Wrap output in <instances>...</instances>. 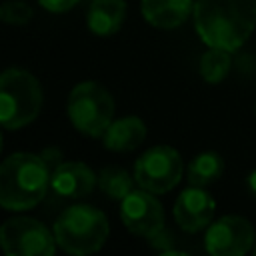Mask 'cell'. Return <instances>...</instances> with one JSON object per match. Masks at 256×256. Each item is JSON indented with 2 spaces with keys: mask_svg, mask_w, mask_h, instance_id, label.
I'll return each instance as SVG.
<instances>
[{
  "mask_svg": "<svg viewBox=\"0 0 256 256\" xmlns=\"http://www.w3.org/2000/svg\"><path fill=\"white\" fill-rule=\"evenodd\" d=\"M194 26L206 46L234 52L256 28V0H196Z\"/></svg>",
  "mask_w": 256,
  "mask_h": 256,
  "instance_id": "cell-1",
  "label": "cell"
},
{
  "mask_svg": "<svg viewBox=\"0 0 256 256\" xmlns=\"http://www.w3.org/2000/svg\"><path fill=\"white\" fill-rule=\"evenodd\" d=\"M50 176L52 170L42 154H10L0 166V206L10 212L34 208L44 200Z\"/></svg>",
  "mask_w": 256,
  "mask_h": 256,
  "instance_id": "cell-2",
  "label": "cell"
},
{
  "mask_svg": "<svg viewBox=\"0 0 256 256\" xmlns=\"http://www.w3.org/2000/svg\"><path fill=\"white\" fill-rule=\"evenodd\" d=\"M110 234L108 218L102 210L88 204L66 208L54 222L58 248L72 256H86L104 246Z\"/></svg>",
  "mask_w": 256,
  "mask_h": 256,
  "instance_id": "cell-3",
  "label": "cell"
},
{
  "mask_svg": "<svg viewBox=\"0 0 256 256\" xmlns=\"http://www.w3.org/2000/svg\"><path fill=\"white\" fill-rule=\"evenodd\" d=\"M42 108L38 78L24 68H8L0 76V122L6 130L30 124Z\"/></svg>",
  "mask_w": 256,
  "mask_h": 256,
  "instance_id": "cell-4",
  "label": "cell"
},
{
  "mask_svg": "<svg viewBox=\"0 0 256 256\" xmlns=\"http://www.w3.org/2000/svg\"><path fill=\"white\" fill-rule=\"evenodd\" d=\"M66 112L78 132L90 138H98L112 124L114 98L100 82L84 80L76 84L68 94Z\"/></svg>",
  "mask_w": 256,
  "mask_h": 256,
  "instance_id": "cell-5",
  "label": "cell"
},
{
  "mask_svg": "<svg viewBox=\"0 0 256 256\" xmlns=\"http://www.w3.org/2000/svg\"><path fill=\"white\" fill-rule=\"evenodd\" d=\"M182 156L176 148L160 144L148 148L134 164L136 184L152 194L170 192L182 178Z\"/></svg>",
  "mask_w": 256,
  "mask_h": 256,
  "instance_id": "cell-6",
  "label": "cell"
},
{
  "mask_svg": "<svg viewBox=\"0 0 256 256\" xmlns=\"http://www.w3.org/2000/svg\"><path fill=\"white\" fill-rule=\"evenodd\" d=\"M0 244L8 256H52L58 248L54 230L28 216L6 220L0 228Z\"/></svg>",
  "mask_w": 256,
  "mask_h": 256,
  "instance_id": "cell-7",
  "label": "cell"
},
{
  "mask_svg": "<svg viewBox=\"0 0 256 256\" xmlns=\"http://www.w3.org/2000/svg\"><path fill=\"white\" fill-rule=\"evenodd\" d=\"M256 244L254 226L236 214H228L210 222L204 246L212 256H244Z\"/></svg>",
  "mask_w": 256,
  "mask_h": 256,
  "instance_id": "cell-8",
  "label": "cell"
},
{
  "mask_svg": "<svg viewBox=\"0 0 256 256\" xmlns=\"http://www.w3.org/2000/svg\"><path fill=\"white\" fill-rule=\"evenodd\" d=\"M120 218L128 232L142 238H152L164 228V208L156 196L144 188L132 190L120 200Z\"/></svg>",
  "mask_w": 256,
  "mask_h": 256,
  "instance_id": "cell-9",
  "label": "cell"
},
{
  "mask_svg": "<svg viewBox=\"0 0 256 256\" xmlns=\"http://www.w3.org/2000/svg\"><path fill=\"white\" fill-rule=\"evenodd\" d=\"M216 202L202 186H190L182 190L174 202V220L184 232H198L210 226L214 218Z\"/></svg>",
  "mask_w": 256,
  "mask_h": 256,
  "instance_id": "cell-10",
  "label": "cell"
},
{
  "mask_svg": "<svg viewBox=\"0 0 256 256\" xmlns=\"http://www.w3.org/2000/svg\"><path fill=\"white\" fill-rule=\"evenodd\" d=\"M98 184L96 174L84 162H60L50 176V190L60 198H84Z\"/></svg>",
  "mask_w": 256,
  "mask_h": 256,
  "instance_id": "cell-11",
  "label": "cell"
},
{
  "mask_svg": "<svg viewBox=\"0 0 256 256\" xmlns=\"http://www.w3.org/2000/svg\"><path fill=\"white\" fill-rule=\"evenodd\" d=\"M192 0H142L140 12L144 20L156 28L170 30L188 20L192 14Z\"/></svg>",
  "mask_w": 256,
  "mask_h": 256,
  "instance_id": "cell-12",
  "label": "cell"
},
{
  "mask_svg": "<svg viewBox=\"0 0 256 256\" xmlns=\"http://www.w3.org/2000/svg\"><path fill=\"white\" fill-rule=\"evenodd\" d=\"M146 138V124L138 116H124L112 120L102 134L104 148L112 152H130L138 148Z\"/></svg>",
  "mask_w": 256,
  "mask_h": 256,
  "instance_id": "cell-13",
  "label": "cell"
},
{
  "mask_svg": "<svg viewBox=\"0 0 256 256\" xmlns=\"http://www.w3.org/2000/svg\"><path fill=\"white\" fill-rule=\"evenodd\" d=\"M126 16L124 0H92L88 8V30L96 36H112L116 34Z\"/></svg>",
  "mask_w": 256,
  "mask_h": 256,
  "instance_id": "cell-14",
  "label": "cell"
},
{
  "mask_svg": "<svg viewBox=\"0 0 256 256\" xmlns=\"http://www.w3.org/2000/svg\"><path fill=\"white\" fill-rule=\"evenodd\" d=\"M224 172V160L216 152H202L190 164L186 172V180L190 186H208L216 182Z\"/></svg>",
  "mask_w": 256,
  "mask_h": 256,
  "instance_id": "cell-15",
  "label": "cell"
},
{
  "mask_svg": "<svg viewBox=\"0 0 256 256\" xmlns=\"http://www.w3.org/2000/svg\"><path fill=\"white\" fill-rule=\"evenodd\" d=\"M136 178L118 166H108L98 174V188L110 200H124L134 190Z\"/></svg>",
  "mask_w": 256,
  "mask_h": 256,
  "instance_id": "cell-16",
  "label": "cell"
},
{
  "mask_svg": "<svg viewBox=\"0 0 256 256\" xmlns=\"http://www.w3.org/2000/svg\"><path fill=\"white\" fill-rule=\"evenodd\" d=\"M230 66H232L230 52L224 48L210 46L200 58V76L208 84H218L226 78V74L230 72Z\"/></svg>",
  "mask_w": 256,
  "mask_h": 256,
  "instance_id": "cell-17",
  "label": "cell"
},
{
  "mask_svg": "<svg viewBox=\"0 0 256 256\" xmlns=\"http://www.w3.org/2000/svg\"><path fill=\"white\" fill-rule=\"evenodd\" d=\"M34 16V10L24 0H6L0 6V18L6 24H26Z\"/></svg>",
  "mask_w": 256,
  "mask_h": 256,
  "instance_id": "cell-18",
  "label": "cell"
},
{
  "mask_svg": "<svg viewBox=\"0 0 256 256\" xmlns=\"http://www.w3.org/2000/svg\"><path fill=\"white\" fill-rule=\"evenodd\" d=\"M150 240V244L154 246V248H158L160 252H164V254H170L172 252V246H174V242H172V236L162 228L160 232H156L152 238H148Z\"/></svg>",
  "mask_w": 256,
  "mask_h": 256,
  "instance_id": "cell-19",
  "label": "cell"
},
{
  "mask_svg": "<svg viewBox=\"0 0 256 256\" xmlns=\"http://www.w3.org/2000/svg\"><path fill=\"white\" fill-rule=\"evenodd\" d=\"M40 6L48 12H68L70 8H74L80 0H38Z\"/></svg>",
  "mask_w": 256,
  "mask_h": 256,
  "instance_id": "cell-20",
  "label": "cell"
},
{
  "mask_svg": "<svg viewBox=\"0 0 256 256\" xmlns=\"http://www.w3.org/2000/svg\"><path fill=\"white\" fill-rule=\"evenodd\" d=\"M42 158L46 160V164H48L50 170H54V168L62 162V154H60L58 148H46V150L42 152Z\"/></svg>",
  "mask_w": 256,
  "mask_h": 256,
  "instance_id": "cell-21",
  "label": "cell"
},
{
  "mask_svg": "<svg viewBox=\"0 0 256 256\" xmlns=\"http://www.w3.org/2000/svg\"><path fill=\"white\" fill-rule=\"evenodd\" d=\"M246 190H248V194L256 200V170H252V172L248 174V178H246Z\"/></svg>",
  "mask_w": 256,
  "mask_h": 256,
  "instance_id": "cell-22",
  "label": "cell"
},
{
  "mask_svg": "<svg viewBox=\"0 0 256 256\" xmlns=\"http://www.w3.org/2000/svg\"><path fill=\"white\" fill-rule=\"evenodd\" d=\"M252 250H254V254H256V244H254V248H252Z\"/></svg>",
  "mask_w": 256,
  "mask_h": 256,
  "instance_id": "cell-23",
  "label": "cell"
},
{
  "mask_svg": "<svg viewBox=\"0 0 256 256\" xmlns=\"http://www.w3.org/2000/svg\"><path fill=\"white\" fill-rule=\"evenodd\" d=\"M254 112H256V104H254Z\"/></svg>",
  "mask_w": 256,
  "mask_h": 256,
  "instance_id": "cell-24",
  "label": "cell"
}]
</instances>
